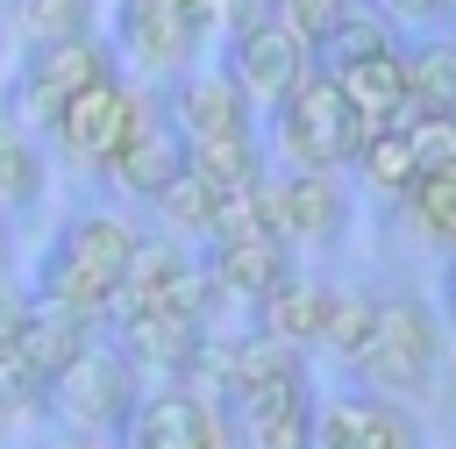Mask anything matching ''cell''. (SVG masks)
<instances>
[{
	"instance_id": "24",
	"label": "cell",
	"mask_w": 456,
	"mask_h": 449,
	"mask_svg": "<svg viewBox=\"0 0 456 449\" xmlns=\"http://www.w3.org/2000/svg\"><path fill=\"white\" fill-rule=\"evenodd\" d=\"M78 29H93V0H14V36H21V50H28V43L78 36Z\"/></svg>"
},
{
	"instance_id": "13",
	"label": "cell",
	"mask_w": 456,
	"mask_h": 449,
	"mask_svg": "<svg viewBox=\"0 0 456 449\" xmlns=\"http://www.w3.org/2000/svg\"><path fill=\"white\" fill-rule=\"evenodd\" d=\"M314 371H285L271 385H249L228 399L235 420V449H314Z\"/></svg>"
},
{
	"instance_id": "11",
	"label": "cell",
	"mask_w": 456,
	"mask_h": 449,
	"mask_svg": "<svg viewBox=\"0 0 456 449\" xmlns=\"http://www.w3.org/2000/svg\"><path fill=\"white\" fill-rule=\"evenodd\" d=\"M200 271H207L221 306H256L271 285H285L299 271V249L271 228H221L200 242Z\"/></svg>"
},
{
	"instance_id": "22",
	"label": "cell",
	"mask_w": 456,
	"mask_h": 449,
	"mask_svg": "<svg viewBox=\"0 0 456 449\" xmlns=\"http://www.w3.org/2000/svg\"><path fill=\"white\" fill-rule=\"evenodd\" d=\"M349 171H356V178H363L378 200H406V192H413V178H420V164H413V150H406L399 121H392V128H370V135L356 143Z\"/></svg>"
},
{
	"instance_id": "27",
	"label": "cell",
	"mask_w": 456,
	"mask_h": 449,
	"mask_svg": "<svg viewBox=\"0 0 456 449\" xmlns=\"http://www.w3.org/2000/svg\"><path fill=\"white\" fill-rule=\"evenodd\" d=\"M21 328H28V292L0 278V356H7V349H21Z\"/></svg>"
},
{
	"instance_id": "16",
	"label": "cell",
	"mask_w": 456,
	"mask_h": 449,
	"mask_svg": "<svg viewBox=\"0 0 456 449\" xmlns=\"http://www.w3.org/2000/svg\"><path fill=\"white\" fill-rule=\"evenodd\" d=\"M378 50H399V29H392V14H378L370 0H349V7H335V14L314 29V64H321V71H349V64H363V57H378Z\"/></svg>"
},
{
	"instance_id": "8",
	"label": "cell",
	"mask_w": 456,
	"mask_h": 449,
	"mask_svg": "<svg viewBox=\"0 0 456 449\" xmlns=\"http://www.w3.org/2000/svg\"><path fill=\"white\" fill-rule=\"evenodd\" d=\"M157 107H164V121L178 128L185 150L249 143V135H256V107H249V93H242L221 64H192V71L164 78V86H157Z\"/></svg>"
},
{
	"instance_id": "31",
	"label": "cell",
	"mask_w": 456,
	"mask_h": 449,
	"mask_svg": "<svg viewBox=\"0 0 456 449\" xmlns=\"http://www.w3.org/2000/svg\"><path fill=\"white\" fill-rule=\"evenodd\" d=\"M0 271H7V221H0Z\"/></svg>"
},
{
	"instance_id": "6",
	"label": "cell",
	"mask_w": 456,
	"mask_h": 449,
	"mask_svg": "<svg viewBox=\"0 0 456 449\" xmlns=\"http://www.w3.org/2000/svg\"><path fill=\"white\" fill-rule=\"evenodd\" d=\"M142 399V371L107 342V335H93L57 378H50V392H43V413H57L71 435H114L121 420H128V406Z\"/></svg>"
},
{
	"instance_id": "25",
	"label": "cell",
	"mask_w": 456,
	"mask_h": 449,
	"mask_svg": "<svg viewBox=\"0 0 456 449\" xmlns=\"http://www.w3.org/2000/svg\"><path fill=\"white\" fill-rule=\"evenodd\" d=\"M399 135H406V150H413L420 171L456 164V114H442V107H406V114H399Z\"/></svg>"
},
{
	"instance_id": "4",
	"label": "cell",
	"mask_w": 456,
	"mask_h": 449,
	"mask_svg": "<svg viewBox=\"0 0 456 449\" xmlns=\"http://www.w3.org/2000/svg\"><path fill=\"white\" fill-rule=\"evenodd\" d=\"M150 100H157V86L114 71V78H100V86H86L78 100L57 107V121L43 128V150L64 157L78 178H107V164L121 157V143H128V128L142 121Z\"/></svg>"
},
{
	"instance_id": "1",
	"label": "cell",
	"mask_w": 456,
	"mask_h": 449,
	"mask_svg": "<svg viewBox=\"0 0 456 449\" xmlns=\"http://www.w3.org/2000/svg\"><path fill=\"white\" fill-rule=\"evenodd\" d=\"M142 228L121 214V207H78L64 214V228L43 242L36 257V299L43 306H64V314H86L93 328L114 314V292L128 278V257H135Z\"/></svg>"
},
{
	"instance_id": "18",
	"label": "cell",
	"mask_w": 456,
	"mask_h": 449,
	"mask_svg": "<svg viewBox=\"0 0 456 449\" xmlns=\"http://www.w3.org/2000/svg\"><path fill=\"white\" fill-rule=\"evenodd\" d=\"M50 192V150L36 128H21L7 107H0V221L14 214H36Z\"/></svg>"
},
{
	"instance_id": "29",
	"label": "cell",
	"mask_w": 456,
	"mask_h": 449,
	"mask_svg": "<svg viewBox=\"0 0 456 449\" xmlns=\"http://www.w3.org/2000/svg\"><path fill=\"white\" fill-rule=\"evenodd\" d=\"M36 449H107V442H100V435H71V428H64V435H50V442H36Z\"/></svg>"
},
{
	"instance_id": "28",
	"label": "cell",
	"mask_w": 456,
	"mask_h": 449,
	"mask_svg": "<svg viewBox=\"0 0 456 449\" xmlns=\"http://www.w3.org/2000/svg\"><path fill=\"white\" fill-rule=\"evenodd\" d=\"M378 14H399V21H442V14H456V0H378Z\"/></svg>"
},
{
	"instance_id": "26",
	"label": "cell",
	"mask_w": 456,
	"mask_h": 449,
	"mask_svg": "<svg viewBox=\"0 0 456 449\" xmlns=\"http://www.w3.org/2000/svg\"><path fill=\"white\" fill-rule=\"evenodd\" d=\"M43 378H36V363L21 356V349H7L0 356V420H21V413H43Z\"/></svg>"
},
{
	"instance_id": "14",
	"label": "cell",
	"mask_w": 456,
	"mask_h": 449,
	"mask_svg": "<svg viewBox=\"0 0 456 449\" xmlns=\"http://www.w3.org/2000/svg\"><path fill=\"white\" fill-rule=\"evenodd\" d=\"M335 292L342 285H328V278H306V271H292L285 285H271L249 314V328H264L271 342H285V349H299V356H314L321 342H328V314H335Z\"/></svg>"
},
{
	"instance_id": "9",
	"label": "cell",
	"mask_w": 456,
	"mask_h": 449,
	"mask_svg": "<svg viewBox=\"0 0 456 449\" xmlns=\"http://www.w3.org/2000/svg\"><path fill=\"white\" fill-rule=\"evenodd\" d=\"M256 214L292 249H335L342 228H349V192H342L335 171H264L256 178Z\"/></svg>"
},
{
	"instance_id": "7",
	"label": "cell",
	"mask_w": 456,
	"mask_h": 449,
	"mask_svg": "<svg viewBox=\"0 0 456 449\" xmlns=\"http://www.w3.org/2000/svg\"><path fill=\"white\" fill-rule=\"evenodd\" d=\"M107 442L114 449H235V420L221 399H200L192 385H142V399Z\"/></svg>"
},
{
	"instance_id": "32",
	"label": "cell",
	"mask_w": 456,
	"mask_h": 449,
	"mask_svg": "<svg viewBox=\"0 0 456 449\" xmlns=\"http://www.w3.org/2000/svg\"><path fill=\"white\" fill-rule=\"evenodd\" d=\"M0 43H7V21H0Z\"/></svg>"
},
{
	"instance_id": "20",
	"label": "cell",
	"mask_w": 456,
	"mask_h": 449,
	"mask_svg": "<svg viewBox=\"0 0 456 449\" xmlns=\"http://www.w3.org/2000/svg\"><path fill=\"white\" fill-rule=\"evenodd\" d=\"M399 64H406V93H413V107H442V114H456V29H428V36L399 43Z\"/></svg>"
},
{
	"instance_id": "23",
	"label": "cell",
	"mask_w": 456,
	"mask_h": 449,
	"mask_svg": "<svg viewBox=\"0 0 456 449\" xmlns=\"http://www.w3.org/2000/svg\"><path fill=\"white\" fill-rule=\"evenodd\" d=\"M399 207H406V221H413L435 249H449V257H456V164L420 171V178H413V192H406Z\"/></svg>"
},
{
	"instance_id": "15",
	"label": "cell",
	"mask_w": 456,
	"mask_h": 449,
	"mask_svg": "<svg viewBox=\"0 0 456 449\" xmlns=\"http://www.w3.org/2000/svg\"><path fill=\"white\" fill-rule=\"evenodd\" d=\"M178 171H185V143H178V128L164 121V107L150 100V107H142V121L128 128L121 157L107 164V185H121L128 200H142V207H150V200H157Z\"/></svg>"
},
{
	"instance_id": "30",
	"label": "cell",
	"mask_w": 456,
	"mask_h": 449,
	"mask_svg": "<svg viewBox=\"0 0 456 449\" xmlns=\"http://www.w3.org/2000/svg\"><path fill=\"white\" fill-rule=\"evenodd\" d=\"M449 292H442V306H449V321H456V264H449V278H442Z\"/></svg>"
},
{
	"instance_id": "5",
	"label": "cell",
	"mask_w": 456,
	"mask_h": 449,
	"mask_svg": "<svg viewBox=\"0 0 456 449\" xmlns=\"http://www.w3.org/2000/svg\"><path fill=\"white\" fill-rule=\"evenodd\" d=\"M114 71L121 64H114V50H107L100 29H78V36H57V43H28L21 64H14V86H7V114L43 135L64 100H78L86 86H100Z\"/></svg>"
},
{
	"instance_id": "33",
	"label": "cell",
	"mask_w": 456,
	"mask_h": 449,
	"mask_svg": "<svg viewBox=\"0 0 456 449\" xmlns=\"http://www.w3.org/2000/svg\"><path fill=\"white\" fill-rule=\"evenodd\" d=\"M0 428H7V420H0Z\"/></svg>"
},
{
	"instance_id": "21",
	"label": "cell",
	"mask_w": 456,
	"mask_h": 449,
	"mask_svg": "<svg viewBox=\"0 0 456 449\" xmlns=\"http://www.w3.org/2000/svg\"><path fill=\"white\" fill-rule=\"evenodd\" d=\"M150 207H157V221H164V235H171V242H207V235L221 228V192H214L192 164H185V171H178Z\"/></svg>"
},
{
	"instance_id": "17",
	"label": "cell",
	"mask_w": 456,
	"mask_h": 449,
	"mask_svg": "<svg viewBox=\"0 0 456 449\" xmlns=\"http://www.w3.org/2000/svg\"><path fill=\"white\" fill-rule=\"evenodd\" d=\"M328 78L342 86V100H349V114L363 121V135H370V128H392V121L413 107L399 50H378V57H363V64H349V71H328Z\"/></svg>"
},
{
	"instance_id": "2",
	"label": "cell",
	"mask_w": 456,
	"mask_h": 449,
	"mask_svg": "<svg viewBox=\"0 0 456 449\" xmlns=\"http://www.w3.org/2000/svg\"><path fill=\"white\" fill-rule=\"evenodd\" d=\"M342 371L363 392H385V399L428 392L435 371H442V321H435V306L413 299V292H370L363 328L342 349Z\"/></svg>"
},
{
	"instance_id": "3",
	"label": "cell",
	"mask_w": 456,
	"mask_h": 449,
	"mask_svg": "<svg viewBox=\"0 0 456 449\" xmlns=\"http://www.w3.org/2000/svg\"><path fill=\"white\" fill-rule=\"evenodd\" d=\"M264 135H271V150L285 157V171H342V164L356 157V143H363V121L349 114L342 86L314 64V71H299V78L264 107Z\"/></svg>"
},
{
	"instance_id": "19",
	"label": "cell",
	"mask_w": 456,
	"mask_h": 449,
	"mask_svg": "<svg viewBox=\"0 0 456 449\" xmlns=\"http://www.w3.org/2000/svg\"><path fill=\"white\" fill-rule=\"evenodd\" d=\"M93 335H100V328H93L86 314L43 306V299L28 292V328H21V356L36 363V378H43V385H50V378H57V371H64V363H71V356H78V349L93 342Z\"/></svg>"
},
{
	"instance_id": "10",
	"label": "cell",
	"mask_w": 456,
	"mask_h": 449,
	"mask_svg": "<svg viewBox=\"0 0 456 449\" xmlns=\"http://www.w3.org/2000/svg\"><path fill=\"white\" fill-rule=\"evenodd\" d=\"M221 71L249 93V107H271L299 71H314V43H306V29L285 21V14H256V21H235V29H228Z\"/></svg>"
},
{
	"instance_id": "12",
	"label": "cell",
	"mask_w": 456,
	"mask_h": 449,
	"mask_svg": "<svg viewBox=\"0 0 456 449\" xmlns=\"http://www.w3.org/2000/svg\"><path fill=\"white\" fill-rule=\"evenodd\" d=\"M314 449H428L420 420L406 399H385V392H321L314 406Z\"/></svg>"
}]
</instances>
